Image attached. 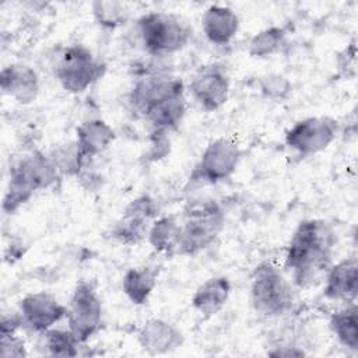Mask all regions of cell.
Masks as SVG:
<instances>
[{
    "label": "cell",
    "mask_w": 358,
    "mask_h": 358,
    "mask_svg": "<svg viewBox=\"0 0 358 358\" xmlns=\"http://www.w3.org/2000/svg\"><path fill=\"white\" fill-rule=\"evenodd\" d=\"M94 20L98 25L108 29H115L123 25L129 18V10L119 1L96 0L91 4Z\"/></svg>",
    "instance_id": "4316f807"
},
{
    "label": "cell",
    "mask_w": 358,
    "mask_h": 358,
    "mask_svg": "<svg viewBox=\"0 0 358 358\" xmlns=\"http://www.w3.org/2000/svg\"><path fill=\"white\" fill-rule=\"evenodd\" d=\"M116 138L112 126L103 119H88L83 122L76 130V144L81 159L85 165L105 152Z\"/></svg>",
    "instance_id": "e0dca14e"
},
{
    "label": "cell",
    "mask_w": 358,
    "mask_h": 358,
    "mask_svg": "<svg viewBox=\"0 0 358 358\" xmlns=\"http://www.w3.org/2000/svg\"><path fill=\"white\" fill-rule=\"evenodd\" d=\"M66 319L69 329L80 344H85L101 330L102 302L91 282L80 280L76 284L67 306Z\"/></svg>",
    "instance_id": "52a82bcc"
},
{
    "label": "cell",
    "mask_w": 358,
    "mask_h": 358,
    "mask_svg": "<svg viewBox=\"0 0 358 358\" xmlns=\"http://www.w3.org/2000/svg\"><path fill=\"white\" fill-rule=\"evenodd\" d=\"M231 281L225 275L210 277L203 281L192 295V306L204 317L217 315L228 302L231 295Z\"/></svg>",
    "instance_id": "ffe728a7"
},
{
    "label": "cell",
    "mask_w": 358,
    "mask_h": 358,
    "mask_svg": "<svg viewBox=\"0 0 358 358\" xmlns=\"http://www.w3.org/2000/svg\"><path fill=\"white\" fill-rule=\"evenodd\" d=\"M18 313L22 324L35 333H45L67 316V306L46 291L27 294L20 301Z\"/></svg>",
    "instance_id": "4fadbf2b"
},
{
    "label": "cell",
    "mask_w": 358,
    "mask_h": 358,
    "mask_svg": "<svg viewBox=\"0 0 358 358\" xmlns=\"http://www.w3.org/2000/svg\"><path fill=\"white\" fill-rule=\"evenodd\" d=\"M201 29L208 42L218 46L228 45L239 29L238 14L228 6L211 4L201 15Z\"/></svg>",
    "instance_id": "ac0fdd59"
},
{
    "label": "cell",
    "mask_w": 358,
    "mask_h": 358,
    "mask_svg": "<svg viewBox=\"0 0 358 358\" xmlns=\"http://www.w3.org/2000/svg\"><path fill=\"white\" fill-rule=\"evenodd\" d=\"M157 217V201L148 194H141L124 207L122 217L110 229V236L122 245H138L147 239L150 227Z\"/></svg>",
    "instance_id": "8fae6325"
},
{
    "label": "cell",
    "mask_w": 358,
    "mask_h": 358,
    "mask_svg": "<svg viewBox=\"0 0 358 358\" xmlns=\"http://www.w3.org/2000/svg\"><path fill=\"white\" fill-rule=\"evenodd\" d=\"M229 88V76L220 63L201 67L189 83L193 101L206 112L218 110L228 101Z\"/></svg>",
    "instance_id": "7c38bea8"
},
{
    "label": "cell",
    "mask_w": 358,
    "mask_h": 358,
    "mask_svg": "<svg viewBox=\"0 0 358 358\" xmlns=\"http://www.w3.org/2000/svg\"><path fill=\"white\" fill-rule=\"evenodd\" d=\"M287 31L282 27L271 25L255 34L248 45V53L256 59H266L278 53L285 45Z\"/></svg>",
    "instance_id": "cb8c5ba5"
},
{
    "label": "cell",
    "mask_w": 358,
    "mask_h": 358,
    "mask_svg": "<svg viewBox=\"0 0 358 358\" xmlns=\"http://www.w3.org/2000/svg\"><path fill=\"white\" fill-rule=\"evenodd\" d=\"M27 347L21 337L14 334L0 336V357L1 358H22L27 357Z\"/></svg>",
    "instance_id": "f1b7e54d"
},
{
    "label": "cell",
    "mask_w": 358,
    "mask_h": 358,
    "mask_svg": "<svg viewBox=\"0 0 358 358\" xmlns=\"http://www.w3.org/2000/svg\"><path fill=\"white\" fill-rule=\"evenodd\" d=\"M180 94H186L180 77H176L166 70L151 69L144 70L137 76L129 91L127 101L130 109L140 117V115L151 105Z\"/></svg>",
    "instance_id": "30bf717a"
},
{
    "label": "cell",
    "mask_w": 358,
    "mask_h": 358,
    "mask_svg": "<svg viewBox=\"0 0 358 358\" xmlns=\"http://www.w3.org/2000/svg\"><path fill=\"white\" fill-rule=\"evenodd\" d=\"M179 232V220L176 215H161L150 227L147 241L151 248L166 256H173Z\"/></svg>",
    "instance_id": "603a6c76"
},
{
    "label": "cell",
    "mask_w": 358,
    "mask_h": 358,
    "mask_svg": "<svg viewBox=\"0 0 358 358\" xmlns=\"http://www.w3.org/2000/svg\"><path fill=\"white\" fill-rule=\"evenodd\" d=\"M49 157L53 161V164L57 168L60 175L76 176L77 178V175L84 168H87V165L84 164V161L80 157L76 141H69V143L57 145L49 154Z\"/></svg>",
    "instance_id": "484cf974"
},
{
    "label": "cell",
    "mask_w": 358,
    "mask_h": 358,
    "mask_svg": "<svg viewBox=\"0 0 358 358\" xmlns=\"http://www.w3.org/2000/svg\"><path fill=\"white\" fill-rule=\"evenodd\" d=\"M21 326H22V319H21L20 313L10 315V316L3 315L1 322H0V336L14 334V333H17V330Z\"/></svg>",
    "instance_id": "f546056e"
},
{
    "label": "cell",
    "mask_w": 358,
    "mask_h": 358,
    "mask_svg": "<svg viewBox=\"0 0 358 358\" xmlns=\"http://www.w3.org/2000/svg\"><path fill=\"white\" fill-rule=\"evenodd\" d=\"M275 351H270L268 355L273 357H303L306 355L303 350H299L298 347H275Z\"/></svg>",
    "instance_id": "4dcf8cb0"
},
{
    "label": "cell",
    "mask_w": 358,
    "mask_h": 358,
    "mask_svg": "<svg viewBox=\"0 0 358 358\" xmlns=\"http://www.w3.org/2000/svg\"><path fill=\"white\" fill-rule=\"evenodd\" d=\"M241 147L232 137H218L203 150L190 180L215 185L229 179L241 161Z\"/></svg>",
    "instance_id": "ba28073f"
},
{
    "label": "cell",
    "mask_w": 358,
    "mask_h": 358,
    "mask_svg": "<svg viewBox=\"0 0 358 358\" xmlns=\"http://www.w3.org/2000/svg\"><path fill=\"white\" fill-rule=\"evenodd\" d=\"M338 123L330 116H309L294 123L285 133V145L302 158L324 151L337 137Z\"/></svg>",
    "instance_id": "9c48e42d"
},
{
    "label": "cell",
    "mask_w": 358,
    "mask_h": 358,
    "mask_svg": "<svg viewBox=\"0 0 358 358\" xmlns=\"http://www.w3.org/2000/svg\"><path fill=\"white\" fill-rule=\"evenodd\" d=\"M259 88L264 98L274 102H282L289 96L292 87L287 77L277 73H268L260 77Z\"/></svg>",
    "instance_id": "83f0119b"
},
{
    "label": "cell",
    "mask_w": 358,
    "mask_h": 358,
    "mask_svg": "<svg viewBox=\"0 0 358 358\" xmlns=\"http://www.w3.org/2000/svg\"><path fill=\"white\" fill-rule=\"evenodd\" d=\"M62 175L49 155L32 151L24 155L10 168V178L3 197V211L15 213L38 190L50 187Z\"/></svg>",
    "instance_id": "3957f363"
},
{
    "label": "cell",
    "mask_w": 358,
    "mask_h": 358,
    "mask_svg": "<svg viewBox=\"0 0 358 358\" xmlns=\"http://www.w3.org/2000/svg\"><path fill=\"white\" fill-rule=\"evenodd\" d=\"M53 69L60 87L70 94L84 92L106 73V64L81 43L63 48Z\"/></svg>",
    "instance_id": "8992f818"
},
{
    "label": "cell",
    "mask_w": 358,
    "mask_h": 358,
    "mask_svg": "<svg viewBox=\"0 0 358 358\" xmlns=\"http://www.w3.org/2000/svg\"><path fill=\"white\" fill-rule=\"evenodd\" d=\"M39 77L28 64L11 63L0 71L1 92L18 103L34 102L39 94Z\"/></svg>",
    "instance_id": "2e32d148"
},
{
    "label": "cell",
    "mask_w": 358,
    "mask_h": 358,
    "mask_svg": "<svg viewBox=\"0 0 358 358\" xmlns=\"http://www.w3.org/2000/svg\"><path fill=\"white\" fill-rule=\"evenodd\" d=\"M329 326L340 345L351 351L358 350V306L355 302L334 312Z\"/></svg>",
    "instance_id": "7402d4cb"
},
{
    "label": "cell",
    "mask_w": 358,
    "mask_h": 358,
    "mask_svg": "<svg viewBox=\"0 0 358 358\" xmlns=\"http://www.w3.org/2000/svg\"><path fill=\"white\" fill-rule=\"evenodd\" d=\"M158 273L152 267H131L122 278V289L133 305H144L157 287Z\"/></svg>",
    "instance_id": "44dd1931"
},
{
    "label": "cell",
    "mask_w": 358,
    "mask_h": 358,
    "mask_svg": "<svg viewBox=\"0 0 358 358\" xmlns=\"http://www.w3.org/2000/svg\"><path fill=\"white\" fill-rule=\"evenodd\" d=\"M323 296L330 301L355 302L358 295V260L345 257L330 266L324 275Z\"/></svg>",
    "instance_id": "9a60e30c"
},
{
    "label": "cell",
    "mask_w": 358,
    "mask_h": 358,
    "mask_svg": "<svg viewBox=\"0 0 358 358\" xmlns=\"http://www.w3.org/2000/svg\"><path fill=\"white\" fill-rule=\"evenodd\" d=\"M225 225V211L213 199L193 200L183 208L175 255L194 256L211 246Z\"/></svg>",
    "instance_id": "7a4b0ae2"
},
{
    "label": "cell",
    "mask_w": 358,
    "mask_h": 358,
    "mask_svg": "<svg viewBox=\"0 0 358 358\" xmlns=\"http://www.w3.org/2000/svg\"><path fill=\"white\" fill-rule=\"evenodd\" d=\"M249 299L253 310L262 317L284 316L294 306V284L275 264L263 262L252 273Z\"/></svg>",
    "instance_id": "277c9868"
},
{
    "label": "cell",
    "mask_w": 358,
    "mask_h": 358,
    "mask_svg": "<svg viewBox=\"0 0 358 358\" xmlns=\"http://www.w3.org/2000/svg\"><path fill=\"white\" fill-rule=\"evenodd\" d=\"M336 243L337 234L326 220L309 218L296 225L284 256L294 287L306 289L323 281L333 264Z\"/></svg>",
    "instance_id": "6da1fadb"
},
{
    "label": "cell",
    "mask_w": 358,
    "mask_h": 358,
    "mask_svg": "<svg viewBox=\"0 0 358 358\" xmlns=\"http://www.w3.org/2000/svg\"><path fill=\"white\" fill-rule=\"evenodd\" d=\"M137 343L141 350L150 355L169 354L182 347L183 333L172 323L152 317L140 326L137 330Z\"/></svg>",
    "instance_id": "5bb4252c"
},
{
    "label": "cell",
    "mask_w": 358,
    "mask_h": 358,
    "mask_svg": "<svg viewBox=\"0 0 358 358\" xmlns=\"http://www.w3.org/2000/svg\"><path fill=\"white\" fill-rule=\"evenodd\" d=\"M143 49L152 57H165L180 52L190 41V27L178 15L151 11L137 21Z\"/></svg>",
    "instance_id": "5b68a950"
},
{
    "label": "cell",
    "mask_w": 358,
    "mask_h": 358,
    "mask_svg": "<svg viewBox=\"0 0 358 358\" xmlns=\"http://www.w3.org/2000/svg\"><path fill=\"white\" fill-rule=\"evenodd\" d=\"M45 347L52 357H77L81 345L70 329H49L43 333Z\"/></svg>",
    "instance_id": "d4e9b609"
},
{
    "label": "cell",
    "mask_w": 358,
    "mask_h": 358,
    "mask_svg": "<svg viewBox=\"0 0 358 358\" xmlns=\"http://www.w3.org/2000/svg\"><path fill=\"white\" fill-rule=\"evenodd\" d=\"M186 109V95L180 94L151 105L140 115V117L151 126L152 133L166 134L180 124Z\"/></svg>",
    "instance_id": "d6986e66"
}]
</instances>
